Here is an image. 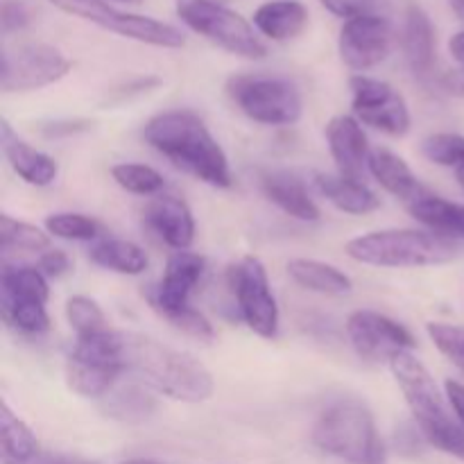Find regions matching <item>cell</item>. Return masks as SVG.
Wrapping results in <instances>:
<instances>
[{
	"mask_svg": "<svg viewBox=\"0 0 464 464\" xmlns=\"http://www.w3.org/2000/svg\"><path fill=\"white\" fill-rule=\"evenodd\" d=\"M449 5H451L453 12H456L458 18L464 23V0H449Z\"/></svg>",
	"mask_w": 464,
	"mask_h": 464,
	"instance_id": "7bdbcfd3",
	"label": "cell"
},
{
	"mask_svg": "<svg viewBox=\"0 0 464 464\" xmlns=\"http://www.w3.org/2000/svg\"><path fill=\"white\" fill-rule=\"evenodd\" d=\"M254 25L272 41H290L308 25V9L299 0H267L254 12Z\"/></svg>",
	"mask_w": 464,
	"mask_h": 464,
	"instance_id": "7402d4cb",
	"label": "cell"
},
{
	"mask_svg": "<svg viewBox=\"0 0 464 464\" xmlns=\"http://www.w3.org/2000/svg\"><path fill=\"white\" fill-rule=\"evenodd\" d=\"M352 347L367 362H392L394 356L415 349V338L399 322L376 311H353L347 320Z\"/></svg>",
	"mask_w": 464,
	"mask_h": 464,
	"instance_id": "7c38bea8",
	"label": "cell"
},
{
	"mask_svg": "<svg viewBox=\"0 0 464 464\" xmlns=\"http://www.w3.org/2000/svg\"><path fill=\"white\" fill-rule=\"evenodd\" d=\"M25 464H86V462L72 460V458H66V456H50V453H39L34 460H30Z\"/></svg>",
	"mask_w": 464,
	"mask_h": 464,
	"instance_id": "60d3db41",
	"label": "cell"
},
{
	"mask_svg": "<svg viewBox=\"0 0 464 464\" xmlns=\"http://www.w3.org/2000/svg\"><path fill=\"white\" fill-rule=\"evenodd\" d=\"M385 0H322V7L334 16L344 18V23L362 16H381Z\"/></svg>",
	"mask_w": 464,
	"mask_h": 464,
	"instance_id": "d590c367",
	"label": "cell"
},
{
	"mask_svg": "<svg viewBox=\"0 0 464 464\" xmlns=\"http://www.w3.org/2000/svg\"><path fill=\"white\" fill-rule=\"evenodd\" d=\"M349 86H352V104L358 121L390 136L408 134V130H411L408 104L388 82L367 75H353Z\"/></svg>",
	"mask_w": 464,
	"mask_h": 464,
	"instance_id": "8fae6325",
	"label": "cell"
},
{
	"mask_svg": "<svg viewBox=\"0 0 464 464\" xmlns=\"http://www.w3.org/2000/svg\"><path fill=\"white\" fill-rule=\"evenodd\" d=\"M121 347L125 372L148 388L186 403H202L213 394L211 372L190 353L125 331H121Z\"/></svg>",
	"mask_w": 464,
	"mask_h": 464,
	"instance_id": "7a4b0ae2",
	"label": "cell"
},
{
	"mask_svg": "<svg viewBox=\"0 0 464 464\" xmlns=\"http://www.w3.org/2000/svg\"><path fill=\"white\" fill-rule=\"evenodd\" d=\"M100 411L109 420L122 421V424H143L157 411V399L150 394L143 381L118 379L116 385L100 399Z\"/></svg>",
	"mask_w": 464,
	"mask_h": 464,
	"instance_id": "ac0fdd59",
	"label": "cell"
},
{
	"mask_svg": "<svg viewBox=\"0 0 464 464\" xmlns=\"http://www.w3.org/2000/svg\"><path fill=\"white\" fill-rule=\"evenodd\" d=\"M39 270L44 272L45 276H62L71 270V258H68L66 252H62V249H48V252L41 254Z\"/></svg>",
	"mask_w": 464,
	"mask_h": 464,
	"instance_id": "74e56055",
	"label": "cell"
},
{
	"mask_svg": "<svg viewBox=\"0 0 464 464\" xmlns=\"http://www.w3.org/2000/svg\"><path fill=\"white\" fill-rule=\"evenodd\" d=\"M145 222L166 245L177 252L190 247L195 238V220L188 204L177 195H159L145 208Z\"/></svg>",
	"mask_w": 464,
	"mask_h": 464,
	"instance_id": "2e32d148",
	"label": "cell"
},
{
	"mask_svg": "<svg viewBox=\"0 0 464 464\" xmlns=\"http://www.w3.org/2000/svg\"><path fill=\"white\" fill-rule=\"evenodd\" d=\"M288 275L302 288L320 295H331V297L349 295L353 288L352 279L343 270H338L335 266H329V263L313 261V258H295V261H290Z\"/></svg>",
	"mask_w": 464,
	"mask_h": 464,
	"instance_id": "d4e9b609",
	"label": "cell"
},
{
	"mask_svg": "<svg viewBox=\"0 0 464 464\" xmlns=\"http://www.w3.org/2000/svg\"><path fill=\"white\" fill-rule=\"evenodd\" d=\"M121 3H139V0H121Z\"/></svg>",
	"mask_w": 464,
	"mask_h": 464,
	"instance_id": "bcb514c9",
	"label": "cell"
},
{
	"mask_svg": "<svg viewBox=\"0 0 464 464\" xmlns=\"http://www.w3.org/2000/svg\"><path fill=\"white\" fill-rule=\"evenodd\" d=\"M111 177L121 188L134 195H154L166 184L161 172L143 163H118L111 168Z\"/></svg>",
	"mask_w": 464,
	"mask_h": 464,
	"instance_id": "4dcf8cb0",
	"label": "cell"
},
{
	"mask_svg": "<svg viewBox=\"0 0 464 464\" xmlns=\"http://www.w3.org/2000/svg\"><path fill=\"white\" fill-rule=\"evenodd\" d=\"M122 464H157L152 460H130V462H122Z\"/></svg>",
	"mask_w": 464,
	"mask_h": 464,
	"instance_id": "f6af8a7d",
	"label": "cell"
},
{
	"mask_svg": "<svg viewBox=\"0 0 464 464\" xmlns=\"http://www.w3.org/2000/svg\"><path fill=\"white\" fill-rule=\"evenodd\" d=\"M145 140L181 170L216 188L231 186L229 159L202 118L186 109L154 116L143 130Z\"/></svg>",
	"mask_w": 464,
	"mask_h": 464,
	"instance_id": "6da1fadb",
	"label": "cell"
},
{
	"mask_svg": "<svg viewBox=\"0 0 464 464\" xmlns=\"http://www.w3.org/2000/svg\"><path fill=\"white\" fill-rule=\"evenodd\" d=\"M72 62L48 44H5L3 68H0V86L5 93L34 91L54 84L71 72Z\"/></svg>",
	"mask_w": 464,
	"mask_h": 464,
	"instance_id": "30bf717a",
	"label": "cell"
},
{
	"mask_svg": "<svg viewBox=\"0 0 464 464\" xmlns=\"http://www.w3.org/2000/svg\"><path fill=\"white\" fill-rule=\"evenodd\" d=\"M435 27L424 7L411 3L403 25V54L417 77H429L435 66Z\"/></svg>",
	"mask_w": 464,
	"mask_h": 464,
	"instance_id": "ffe728a7",
	"label": "cell"
},
{
	"mask_svg": "<svg viewBox=\"0 0 464 464\" xmlns=\"http://www.w3.org/2000/svg\"><path fill=\"white\" fill-rule=\"evenodd\" d=\"M45 229L63 240H95L102 234L100 222L82 213H53L45 218Z\"/></svg>",
	"mask_w": 464,
	"mask_h": 464,
	"instance_id": "1f68e13d",
	"label": "cell"
},
{
	"mask_svg": "<svg viewBox=\"0 0 464 464\" xmlns=\"http://www.w3.org/2000/svg\"><path fill=\"white\" fill-rule=\"evenodd\" d=\"M91 261L100 267L118 272V275H143L148 270V254L130 240L104 238L95 243L89 252Z\"/></svg>",
	"mask_w": 464,
	"mask_h": 464,
	"instance_id": "4316f807",
	"label": "cell"
},
{
	"mask_svg": "<svg viewBox=\"0 0 464 464\" xmlns=\"http://www.w3.org/2000/svg\"><path fill=\"white\" fill-rule=\"evenodd\" d=\"M344 249L365 266L429 267L453 261L460 254V243L435 231L383 229L349 240Z\"/></svg>",
	"mask_w": 464,
	"mask_h": 464,
	"instance_id": "5b68a950",
	"label": "cell"
},
{
	"mask_svg": "<svg viewBox=\"0 0 464 464\" xmlns=\"http://www.w3.org/2000/svg\"><path fill=\"white\" fill-rule=\"evenodd\" d=\"M50 297L48 281L41 270L32 266H3L0 275V302L45 304Z\"/></svg>",
	"mask_w": 464,
	"mask_h": 464,
	"instance_id": "484cf974",
	"label": "cell"
},
{
	"mask_svg": "<svg viewBox=\"0 0 464 464\" xmlns=\"http://www.w3.org/2000/svg\"><path fill=\"white\" fill-rule=\"evenodd\" d=\"M66 317L71 322L72 331L77 334V338H86V335H93L109 329L107 320H104V313L100 311L98 304L93 299L84 297V295H75V297L68 299Z\"/></svg>",
	"mask_w": 464,
	"mask_h": 464,
	"instance_id": "d6a6232c",
	"label": "cell"
},
{
	"mask_svg": "<svg viewBox=\"0 0 464 464\" xmlns=\"http://www.w3.org/2000/svg\"><path fill=\"white\" fill-rule=\"evenodd\" d=\"M204 261L199 254L193 252H175L168 258L166 275H163L161 284L150 293V302L157 313H161L168 322L179 317L190 306V295H193L195 285L199 284L204 275Z\"/></svg>",
	"mask_w": 464,
	"mask_h": 464,
	"instance_id": "5bb4252c",
	"label": "cell"
},
{
	"mask_svg": "<svg viewBox=\"0 0 464 464\" xmlns=\"http://www.w3.org/2000/svg\"><path fill=\"white\" fill-rule=\"evenodd\" d=\"M331 157L338 166L340 175L349 179H361L362 168L370 161V143L361 122L353 116H335L326 125Z\"/></svg>",
	"mask_w": 464,
	"mask_h": 464,
	"instance_id": "9a60e30c",
	"label": "cell"
},
{
	"mask_svg": "<svg viewBox=\"0 0 464 464\" xmlns=\"http://www.w3.org/2000/svg\"><path fill=\"white\" fill-rule=\"evenodd\" d=\"M313 442L347 464H388V451L376 430L374 415L358 399L331 403L313 429Z\"/></svg>",
	"mask_w": 464,
	"mask_h": 464,
	"instance_id": "277c9868",
	"label": "cell"
},
{
	"mask_svg": "<svg viewBox=\"0 0 464 464\" xmlns=\"http://www.w3.org/2000/svg\"><path fill=\"white\" fill-rule=\"evenodd\" d=\"M227 284L238 304L240 317L249 331L272 340L279 334V306L267 281L266 266L256 256H245L227 272Z\"/></svg>",
	"mask_w": 464,
	"mask_h": 464,
	"instance_id": "9c48e42d",
	"label": "cell"
},
{
	"mask_svg": "<svg viewBox=\"0 0 464 464\" xmlns=\"http://www.w3.org/2000/svg\"><path fill=\"white\" fill-rule=\"evenodd\" d=\"M3 34H12V32L23 30L30 23V12L18 0H5L3 3Z\"/></svg>",
	"mask_w": 464,
	"mask_h": 464,
	"instance_id": "8d00e7d4",
	"label": "cell"
},
{
	"mask_svg": "<svg viewBox=\"0 0 464 464\" xmlns=\"http://www.w3.org/2000/svg\"><path fill=\"white\" fill-rule=\"evenodd\" d=\"M340 57L353 71H367L383 62L392 50V25L385 16L347 21L338 39Z\"/></svg>",
	"mask_w": 464,
	"mask_h": 464,
	"instance_id": "4fadbf2b",
	"label": "cell"
},
{
	"mask_svg": "<svg viewBox=\"0 0 464 464\" xmlns=\"http://www.w3.org/2000/svg\"><path fill=\"white\" fill-rule=\"evenodd\" d=\"M456 177H458V184H460L462 190H464V161L456 168Z\"/></svg>",
	"mask_w": 464,
	"mask_h": 464,
	"instance_id": "ee69618b",
	"label": "cell"
},
{
	"mask_svg": "<svg viewBox=\"0 0 464 464\" xmlns=\"http://www.w3.org/2000/svg\"><path fill=\"white\" fill-rule=\"evenodd\" d=\"M0 131H3V139L0 140H3L5 157H7L12 170L16 172L23 181H27V184L32 186H50L57 179L59 168L53 157L39 152V150L32 148L30 143L18 139L7 121H3Z\"/></svg>",
	"mask_w": 464,
	"mask_h": 464,
	"instance_id": "e0dca14e",
	"label": "cell"
},
{
	"mask_svg": "<svg viewBox=\"0 0 464 464\" xmlns=\"http://www.w3.org/2000/svg\"><path fill=\"white\" fill-rule=\"evenodd\" d=\"M408 211L435 234L464 240V204L449 202V199L426 190L417 202L408 204Z\"/></svg>",
	"mask_w": 464,
	"mask_h": 464,
	"instance_id": "cb8c5ba5",
	"label": "cell"
},
{
	"mask_svg": "<svg viewBox=\"0 0 464 464\" xmlns=\"http://www.w3.org/2000/svg\"><path fill=\"white\" fill-rule=\"evenodd\" d=\"M426 331H429L435 347H438L458 370L464 372V326L430 322V324H426Z\"/></svg>",
	"mask_w": 464,
	"mask_h": 464,
	"instance_id": "e575fe53",
	"label": "cell"
},
{
	"mask_svg": "<svg viewBox=\"0 0 464 464\" xmlns=\"http://www.w3.org/2000/svg\"><path fill=\"white\" fill-rule=\"evenodd\" d=\"M390 367L426 442L464 460V429L458 417H453V411L447 408L430 372L411 352L394 356Z\"/></svg>",
	"mask_w": 464,
	"mask_h": 464,
	"instance_id": "3957f363",
	"label": "cell"
},
{
	"mask_svg": "<svg viewBox=\"0 0 464 464\" xmlns=\"http://www.w3.org/2000/svg\"><path fill=\"white\" fill-rule=\"evenodd\" d=\"M372 177L383 186L388 193H392L394 198L401 199L403 204H412L426 193V186L420 184V179L415 177V172L411 170L406 161L401 157H397L394 152L385 148H376L370 152V161H367Z\"/></svg>",
	"mask_w": 464,
	"mask_h": 464,
	"instance_id": "44dd1931",
	"label": "cell"
},
{
	"mask_svg": "<svg viewBox=\"0 0 464 464\" xmlns=\"http://www.w3.org/2000/svg\"><path fill=\"white\" fill-rule=\"evenodd\" d=\"M261 188L266 198L272 204L288 213L290 218H297L302 222H315L320 220V208L313 202L308 195L306 186L299 179L297 175L288 170H270L263 172L261 177Z\"/></svg>",
	"mask_w": 464,
	"mask_h": 464,
	"instance_id": "d6986e66",
	"label": "cell"
},
{
	"mask_svg": "<svg viewBox=\"0 0 464 464\" xmlns=\"http://www.w3.org/2000/svg\"><path fill=\"white\" fill-rule=\"evenodd\" d=\"M0 435H3V458L5 464H25L39 456V442L34 433L27 429L23 420H18L7 403L0 406Z\"/></svg>",
	"mask_w": 464,
	"mask_h": 464,
	"instance_id": "83f0119b",
	"label": "cell"
},
{
	"mask_svg": "<svg viewBox=\"0 0 464 464\" xmlns=\"http://www.w3.org/2000/svg\"><path fill=\"white\" fill-rule=\"evenodd\" d=\"M444 390H447V399L449 403H451V411L456 412L458 421H460L464 429V385L458 383V381L449 379L447 383H444Z\"/></svg>",
	"mask_w": 464,
	"mask_h": 464,
	"instance_id": "f35d334b",
	"label": "cell"
},
{
	"mask_svg": "<svg viewBox=\"0 0 464 464\" xmlns=\"http://www.w3.org/2000/svg\"><path fill=\"white\" fill-rule=\"evenodd\" d=\"M236 107L261 125H295L302 118V95L290 80L267 72H243L227 82Z\"/></svg>",
	"mask_w": 464,
	"mask_h": 464,
	"instance_id": "8992f818",
	"label": "cell"
},
{
	"mask_svg": "<svg viewBox=\"0 0 464 464\" xmlns=\"http://www.w3.org/2000/svg\"><path fill=\"white\" fill-rule=\"evenodd\" d=\"M177 16L193 32L213 41L222 50L245 59H263L266 44L256 36L252 23L218 0H175Z\"/></svg>",
	"mask_w": 464,
	"mask_h": 464,
	"instance_id": "52a82bcc",
	"label": "cell"
},
{
	"mask_svg": "<svg viewBox=\"0 0 464 464\" xmlns=\"http://www.w3.org/2000/svg\"><path fill=\"white\" fill-rule=\"evenodd\" d=\"M3 317L12 329L27 335H39L50 329V317L45 313V304L32 302H0Z\"/></svg>",
	"mask_w": 464,
	"mask_h": 464,
	"instance_id": "f546056e",
	"label": "cell"
},
{
	"mask_svg": "<svg viewBox=\"0 0 464 464\" xmlns=\"http://www.w3.org/2000/svg\"><path fill=\"white\" fill-rule=\"evenodd\" d=\"M449 50H451L453 59H458L464 68V32H458V34L449 41Z\"/></svg>",
	"mask_w": 464,
	"mask_h": 464,
	"instance_id": "b9f144b4",
	"label": "cell"
},
{
	"mask_svg": "<svg viewBox=\"0 0 464 464\" xmlns=\"http://www.w3.org/2000/svg\"><path fill=\"white\" fill-rule=\"evenodd\" d=\"M0 240L3 254L9 252H48L50 240L39 227L14 220L12 216H0Z\"/></svg>",
	"mask_w": 464,
	"mask_h": 464,
	"instance_id": "f1b7e54d",
	"label": "cell"
},
{
	"mask_svg": "<svg viewBox=\"0 0 464 464\" xmlns=\"http://www.w3.org/2000/svg\"><path fill=\"white\" fill-rule=\"evenodd\" d=\"M315 186L335 208L352 213V216H367V213L376 211L381 204L374 190L362 184L361 179L320 172V175H315Z\"/></svg>",
	"mask_w": 464,
	"mask_h": 464,
	"instance_id": "603a6c76",
	"label": "cell"
},
{
	"mask_svg": "<svg viewBox=\"0 0 464 464\" xmlns=\"http://www.w3.org/2000/svg\"><path fill=\"white\" fill-rule=\"evenodd\" d=\"M421 152H424V157L429 161L438 163V166L458 168L464 161V136L449 134V131L433 134L429 139H424Z\"/></svg>",
	"mask_w": 464,
	"mask_h": 464,
	"instance_id": "836d02e7",
	"label": "cell"
},
{
	"mask_svg": "<svg viewBox=\"0 0 464 464\" xmlns=\"http://www.w3.org/2000/svg\"><path fill=\"white\" fill-rule=\"evenodd\" d=\"M48 3H53L62 12L95 23L102 30L125 36V39L159 45V48H181L186 44V36L181 34V30H177L170 23L140 16V14L118 12L104 0H48Z\"/></svg>",
	"mask_w": 464,
	"mask_h": 464,
	"instance_id": "ba28073f",
	"label": "cell"
},
{
	"mask_svg": "<svg viewBox=\"0 0 464 464\" xmlns=\"http://www.w3.org/2000/svg\"><path fill=\"white\" fill-rule=\"evenodd\" d=\"M442 86L453 95H460L464 98V68L458 71H449L442 75Z\"/></svg>",
	"mask_w": 464,
	"mask_h": 464,
	"instance_id": "ab89813d",
	"label": "cell"
}]
</instances>
